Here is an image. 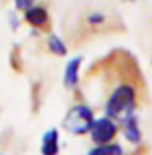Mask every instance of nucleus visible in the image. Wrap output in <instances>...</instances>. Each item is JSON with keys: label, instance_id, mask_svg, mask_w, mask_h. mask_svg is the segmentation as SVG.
Segmentation results:
<instances>
[{"label": "nucleus", "instance_id": "f257e3e1", "mask_svg": "<svg viewBox=\"0 0 152 155\" xmlns=\"http://www.w3.org/2000/svg\"><path fill=\"white\" fill-rule=\"evenodd\" d=\"M136 107H138V91L133 84L125 82L110 92L105 104V116L113 121H123L128 116L134 115Z\"/></svg>", "mask_w": 152, "mask_h": 155}, {"label": "nucleus", "instance_id": "f03ea898", "mask_svg": "<svg viewBox=\"0 0 152 155\" xmlns=\"http://www.w3.org/2000/svg\"><path fill=\"white\" fill-rule=\"evenodd\" d=\"M94 120H96L94 113H92L89 107L84 104H76L68 110L65 120H63V128L73 134L81 136V134L89 133Z\"/></svg>", "mask_w": 152, "mask_h": 155}, {"label": "nucleus", "instance_id": "7ed1b4c3", "mask_svg": "<svg viewBox=\"0 0 152 155\" xmlns=\"http://www.w3.org/2000/svg\"><path fill=\"white\" fill-rule=\"evenodd\" d=\"M117 133H118V128H117L115 121L109 118V116H102V118L94 120V123H92L89 129L91 139L96 145L113 142Z\"/></svg>", "mask_w": 152, "mask_h": 155}, {"label": "nucleus", "instance_id": "20e7f679", "mask_svg": "<svg viewBox=\"0 0 152 155\" xmlns=\"http://www.w3.org/2000/svg\"><path fill=\"white\" fill-rule=\"evenodd\" d=\"M24 21H26L31 28L42 29V28H46L47 24L50 23V18H49L47 8H44L42 5L34 3L32 7L24 10Z\"/></svg>", "mask_w": 152, "mask_h": 155}, {"label": "nucleus", "instance_id": "39448f33", "mask_svg": "<svg viewBox=\"0 0 152 155\" xmlns=\"http://www.w3.org/2000/svg\"><path fill=\"white\" fill-rule=\"evenodd\" d=\"M83 58L81 57H75L71 58L70 61L66 63L65 73H63V84H65L66 89H75L78 86V81H79V68H81Z\"/></svg>", "mask_w": 152, "mask_h": 155}, {"label": "nucleus", "instance_id": "423d86ee", "mask_svg": "<svg viewBox=\"0 0 152 155\" xmlns=\"http://www.w3.org/2000/svg\"><path fill=\"white\" fill-rule=\"evenodd\" d=\"M41 152H42V155H58L60 144H58V131L57 129H50L44 134Z\"/></svg>", "mask_w": 152, "mask_h": 155}, {"label": "nucleus", "instance_id": "0eeeda50", "mask_svg": "<svg viewBox=\"0 0 152 155\" xmlns=\"http://www.w3.org/2000/svg\"><path fill=\"white\" fill-rule=\"evenodd\" d=\"M121 123H123L125 137L128 139L131 144H139V140H141V131H139L138 118H136L134 115H131L126 120L121 121Z\"/></svg>", "mask_w": 152, "mask_h": 155}, {"label": "nucleus", "instance_id": "6e6552de", "mask_svg": "<svg viewBox=\"0 0 152 155\" xmlns=\"http://www.w3.org/2000/svg\"><path fill=\"white\" fill-rule=\"evenodd\" d=\"M87 155H123V149H121L120 144L110 142V144L96 145L92 150L87 152Z\"/></svg>", "mask_w": 152, "mask_h": 155}, {"label": "nucleus", "instance_id": "1a4fd4ad", "mask_svg": "<svg viewBox=\"0 0 152 155\" xmlns=\"http://www.w3.org/2000/svg\"><path fill=\"white\" fill-rule=\"evenodd\" d=\"M47 47H49V52H52L53 55H58V57L66 55V52H68L65 42L58 36H55V34H50L47 37Z\"/></svg>", "mask_w": 152, "mask_h": 155}, {"label": "nucleus", "instance_id": "9d476101", "mask_svg": "<svg viewBox=\"0 0 152 155\" xmlns=\"http://www.w3.org/2000/svg\"><path fill=\"white\" fill-rule=\"evenodd\" d=\"M104 15H102V13H91L89 15V16H87V21H89L91 24H92V26H99V24H102V23H104Z\"/></svg>", "mask_w": 152, "mask_h": 155}, {"label": "nucleus", "instance_id": "9b49d317", "mask_svg": "<svg viewBox=\"0 0 152 155\" xmlns=\"http://www.w3.org/2000/svg\"><path fill=\"white\" fill-rule=\"evenodd\" d=\"M34 2H36V0H15V7H16V10H21V12H24L26 8L32 7Z\"/></svg>", "mask_w": 152, "mask_h": 155}]
</instances>
